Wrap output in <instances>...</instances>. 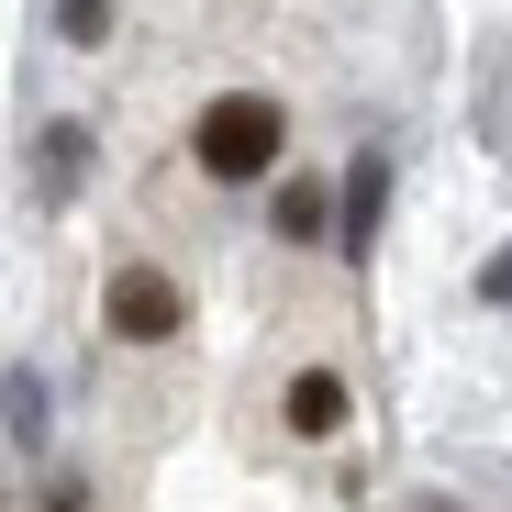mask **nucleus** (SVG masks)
<instances>
[{"mask_svg":"<svg viewBox=\"0 0 512 512\" xmlns=\"http://www.w3.org/2000/svg\"><path fill=\"white\" fill-rule=\"evenodd\" d=\"M190 156H201V179L245 190V179H268V167L290 156V112L268 90H212L201 123H190Z\"/></svg>","mask_w":512,"mask_h":512,"instance_id":"obj_1","label":"nucleus"},{"mask_svg":"<svg viewBox=\"0 0 512 512\" xmlns=\"http://www.w3.org/2000/svg\"><path fill=\"white\" fill-rule=\"evenodd\" d=\"M101 312H112V334L123 346H167V334L190 323V290L156 268V256H112V279H101Z\"/></svg>","mask_w":512,"mask_h":512,"instance_id":"obj_2","label":"nucleus"},{"mask_svg":"<svg viewBox=\"0 0 512 512\" xmlns=\"http://www.w3.org/2000/svg\"><path fill=\"white\" fill-rule=\"evenodd\" d=\"M379 201H390V156L368 145L346 167V201H334V245H346V268H368V245H379Z\"/></svg>","mask_w":512,"mask_h":512,"instance_id":"obj_3","label":"nucleus"},{"mask_svg":"<svg viewBox=\"0 0 512 512\" xmlns=\"http://www.w3.org/2000/svg\"><path fill=\"white\" fill-rule=\"evenodd\" d=\"M334 423H346V379H334V368H301V379H290V435H334Z\"/></svg>","mask_w":512,"mask_h":512,"instance_id":"obj_4","label":"nucleus"},{"mask_svg":"<svg viewBox=\"0 0 512 512\" xmlns=\"http://www.w3.org/2000/svg\"><path fill=\"white\" fill-rule=\"evenodd\" d=\"M490 301H512V256H501V268H490Z\"/></svg>","mask_w":512,"mask_h":512,"instance_id":"obj_5","label":"nucleus"}]
</instances>
